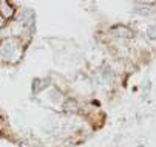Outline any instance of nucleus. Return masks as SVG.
<instances>
[{
  "label": "nucleus",
  "instance_id": "obj_1",
  "mask_svg": "<svg viewBox=\"0 0 156 147\" xmlns=\"http://www.w3.org/2000/svg\"><path fill=\"white\" fill-rule=\"evenodd\" d=\"M148 34H150V37H151V39H154V37H156V27L150 28V30H148Z\"/></svg>",
  "mask_w": 156,
  "mask_h": 147
}]
</instances>
